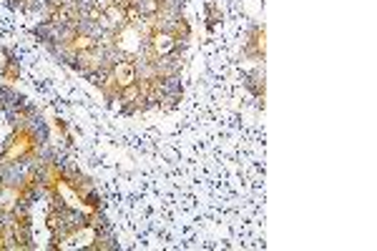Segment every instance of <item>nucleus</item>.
<instances>
[{
	"label": "nucleus",
	"mask_w": 377,
	"mask_h": 251,
	"mask_svg": "<svg viewBox=\"0 0 377 251\" xmlns=\"http://www.w3.org/2000/svg\"><path fill=\"white\" fill-rule=\"evenodd\" d=\"M18 73H20V70H18V65H15L13 61H10V65H5V68H3V76H5V78H15Z\"/></svg>",
	"instance_id": "nucleus-1"
}]
</instances>
